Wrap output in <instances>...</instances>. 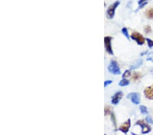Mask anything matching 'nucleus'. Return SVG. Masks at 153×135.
<instances>
[{
	"label": "nucleus",
	"mask_w": 153,
	"mask_h": 135,
	"mask_svg": "<svg viewBox=\"0 0 153 135\" xmlns=\"http://www.w3.org/2000/svg\"><path fill=\"white\" fill-rule=\"evenodd\" d=\"M108 71L115 75H121V70L116 61L112 60L108 67Z\"/></svg>",
	"instance_id": "nucleus-1"
},
{
	"label": "nucleus",
	"mask_w": 153,
	"mask_h": 135,
	"mask_svg": "<svg viewBox=\"0 0 153 135\" xmlns=\"http://www.w3.org/2000/svg\"><path fill=\"white\" fill-rule=\"evenodd\" d=\"M119 4H120V2L117 1L109 6L108 10H107V17L109 19H112V18H114L115 15V10H116L117 7L119 6Z\"/></svg>",
	"instance_id": "nucleus-2"
},
{
	"label": "nucleus",
	"mask_w": 153,
	"mask_h": 135,
	"mask_svg": "<svg viewBox=\"0 0 153 135\" xmlns=\"http://www.w3.org/2000/svg\"><path fill=\"white\" fill-rule=\"evenodd\" d=\"M131 38L132 40L135 41L139 45H144V43H145V38H144L141 33L138 32H133L131 34Z\"/></svg>",
	"instance_id": "nucleus-3"
},
{
	"label": "nucleus",
	"mask_w": 153,
	"mask_h": 135,
	"mask_svg": "<svg viewBox=\"0 0 153 135\" xmlns=\"http://www.w3.org/2000/svg\"><path fill=\"white\" fill-rule=\"evenodd\" d=\"M136 125H139L142 127V134H148L151 131V127L149 125H148L147 124H146L145 122L142 120H139L136 122Z\"/></svg>",
	"instance_id": "nucleus-4"
},
{
	"label": "nucleus",
	"mask_w": 153,
	"mask_h": 135,
	"mask_svg": "<svg viewBox=\"0 0 153 135\" xmlns=\"http://www.w3.org/2000/svg\"><path fill=\"white\" fill-rule=\"evenodd\" d=\"M112 38L110 36H106L104 38V44H105V47H106V51L109 54L113 55L112 48V45H111V41H112Z\"/></svg>",
	"instance_id": "nucleus-5"
},
{
	"label": "nucleus",
	"mask_w": 153,
	"mask_h": 135,
	"mask_svg": "<svg viewBox=\"0 0 153 135\" xmlns=\"http://www.w3.org/2000/svg\"><path fill=\"white\" fill-rule=\"evenodd\" d=\"M127 98L130 99L131 102L135 104H138L140 102V96L137 93H131V94H128Z\"/></svg>",
	"instance_id": "nucleus-6"
},
{
	"label": "nucleus",
	"mask_w": 153,
	"mask_h": 135,
	"mask_svg": "<svg viewBox=\"0 0 153 135\" xmlns=\"http://www.w3.org/2000/svg\"><path fill=\"white\" fill-rule=\"evenodd\" d=\"M123 93L122 92H118L115 94L112 98V103L113 104H117L120 102L121 99L123 98Z\"/></svg>",
	"instance_id": "nucleus-7"
},
{
	"label": "nucleus",
	"mask_w": 153,
	"mask_h": 135,
	"mask_svg": "<svg viewBox=\"0 0 153 135\" xmlns=\"http://www.w3.org/2000/svg\"><path fill=\"white\" fill-rule=\"evenodd\" d=\"M130 126H131V120L129 119L127 121L125 122L122 126H121V127L119 128V130H120L121 131H122L123 133L127 134L128 131H129Z\"/></svg>",
	"instance_id": "nucleus-8"
},
{
	"label": "nucleus",
	"mask_w": 153,
	"mask_h": 135,
	"mask_svg": "<svg viewBox=\"0 0 153 135\" xmlns=\"http://www.w3.org/2000/svg\"><path fill=\"white\" fill-rule=\"evenodd\" d=\"M144 95H145L146 98L153 100V85L146 87L144 90Z\"/></svg>",
	"instance_id": "nucleus-9"
},
{
	"label": "nucleus",
	"mask_w": 153,
	"mask_h": 135,
	"mask_svg": "<svg viewBox=\"0 0 153 135\" xmlns=\"http://www.w3.org/2000/svg\"><path fill=\"white\" fill-rule=\"evenodd\" d=\"M146 16L148 18L152 19V18H153V8H149V9L146 10Z\"/></svg>",
	"instance_id": "nucleus-10"
},
{
	"label": "nucleus",
	"mask_w": 153,
	"mask_h": 135,
	"mask_svg": "<svg viewBox=\"0 0 153 135\" xmlns=\"http://www.w3.org/2000/svg\"><path fill=\"white\" fill-rule=\"evenodd\" d=\"M129 83H130V82H129V80L123 79V80H121V81L120 82H119L118 85H119V86H121V87H125V86L129 85Z\"/></svg>",
	"instance_id": "nucleus-11"
},
{
	"label": "nucleus",
	"mask_w": 153,
	"mask_h": 135,
	"mask_svg": "<svg viewBox=\"0 0 153 135\" xmlns=\"http://www.w3.org/2000/svg\"><path fill=\"white\" fill-rule=\"evenodd\" d=\"M142 64V60H139L136 62L135 64H133L132 66H131V69H136L137 68H139L140 66H141Z\"/></svg>",
	"instance_id": "nucleus-12"
},
{
	"label": "nucleus",
	"mask_w": 153,
	"mask_h": 135,
	"mask_svg": "<svg viewBox=\"0 0 153 135\" xmlns=\"http://www.w3.org/2000/svg\"><path fill=\"white\" fill-rule=\"evenodd\" d=\"M142 75L140 72H134L132 76V79H133V81H137L140 79H141Z\"/></svg>",
	"instance_id": "nucleus-13"
},
{
	"label": "nucleus",
	"mask_w": 153,
	"mask_h": 135,
	"mask_svg": "<svg viewBox=\"0 0 153 135\" xmlns=\"http://www.w3.org/2000/svg\"><path fill=\"white\" fill-rule=\"evenodd\" d=\"M104 112H105V115H111L112 113V109L111 107L107 106L105 107L104 109Z\"/></svg>",
	"instance_id": "nucleus-14"
},
{
	"label": "nucleus",
	"mask_w": 153,
	"mask_h": 135,
	"mask_svg": "<svg viewBox=\"0 0 153 135\" xmlns=\"http://www.w3.org/2000/svg\"><path fill=\"white\" fill-rule=\"evenodd\" d=\"M121 31H122V33H123V35H124L127 39L129 40V32H128L127 29L125 28V27H124V28L122 29V30H121Z\"/></svg>",
	"instance_id": "nucleus-15"
},
{
	"label": "nucleus",
	"mask_w": 153,
	"mask_h": 135,
	"mask_svg": "<svg viewBox=\"0 0 153 135\" xmlns=\"http://www.w3.org/2000/svg\"><path fill=\"white\" fill-rule=\"evenodd\" d=\"M140 111H141L142 113L143 114H147L148 113V110H147V108L145 106H140Z\"/></svg>",
	"instance_id": "nucleus-16"
},
{
	"label": "nucleus",
	"mask_w": 153,
	"mask_h": 135,
	"mask_svg": "<svg viewBox=\"0 0 153 135\" xmlns=\"http://www.w3.org/2000/svg\"><path fill=\"white\" fill-rule=\"evenodd\" d=\"M131 75V71H130V70H126L124 72V74H123V79H125V78L129 77Z\"/></svg>",
	"instance_id": "nucleus-17"
},
{
	"label": "nucleus",
	"mask_w": 153,
	"mask_h": 135,
	"mask_svg": "<svg viewBox=\"0 0 153 135\" xmlns=\"http://www.w3.org/2000/svg\"><path fill=\"white\" fill-rule=\"evenodd\" d=\"M147 60L148 61H151L152 62H153V52H150L148 54Z\"/></svg>",
	"instance_id": "nucleus-18"
},
{
	"label": "nucleus",
	"mask_w": 153,
	"mask_h": 135,
	"mask_svg": "<svg viewBox=\"0 0 153 135\" xmlns=\"http://www.w3.org/2000/svg\"><path fill=\"white\" fill-rule=\"evenodd\" d=\"M146 41H147L148 43V46H149L150 48H152L153 46V41H152V40H150L149 38H146Z\"/></svg>",
	"instance_id": "nucleus-19"
},
{
	"label": "nucleus",
	"mask_w": 153,
	"mask_h": 135,
	"mask_svg": "<svg viewBox=\"0 0 153 135\" xmlns=\"http://www.w3.org/2000/svg\"><path fill=\"white\" fill-rule=\"evenodd\" d=\"M146 121L148 122V124H153V119L150 116H147L146 118Z\"/></svg>",
	"instance_id": "nucleus-20"
},
{
	"label": "nucleus",
	"mask_w": 153,
	"mask_h": 135,
	"mask_svg": "<svg viewBox=\"0 0 153 135\" xmlns=\"http://www.w3.org/2000/svg\"><path fill=\"white\" fill-rule=\"evenodd\" d=\"M144 31H145V32L147 33H150L152 31L151 27H150V26H149V25H147V26H146L145 28H144Z\"/></svg>",
	"instance_id": "nucleus-21"
},
{
	"label": "nucleus",
	"mask_w": 153,
	"mask_h": 135,
	"mask_svg": "<svg viewBox=\"0 0 153 135\" xmlns=\"http://www.w3.org/2000/svg\"><path fill=\"white\" fill-rule=\"evenodd\" d=\"M111 117H112V122H113V123H114V125L115 127L116 128V118H115L114 117V115L113 113L111 114Z\"/></svg>",
	"instance_id": "nucleus-22"
},
{
	"label": "nucleus",
	"mask_w": 153,
	"mask_h": 135,
	"mask_svg": "<svg viewBox=\"0 0 153 135\" xmlns=\"http://www.w3.org/2000/svg\"><path fill=\"white\" fill-rule=\"evenodd\" d=\"M146 4H147V1H146V2H144L143 4H140V7L137 8V10H140V9H141V8H143V7H144V6H145L146 5Z\"/></svg>",
	"instance_id": "nucleus-23"
},
{
	"label": "nucleus",
	"mask_w": 153,
	"mask_h": 135,
	"mask_svg": "<svg viewBox=\"0 0 153 135\" xmlns=\"http://www.w3.org/2000/svg\"><path fill=\"white\" fill-rule=\"evenodd\" d=\"M112 83V81H106L104 83V87H107V86L110 85V84H111Z\"/></svg>",
	"instance_id": "nucleus-24"
},
{
	"label": "nucleus",
	"mask_w": 153,
	"mask_h": 135,
	"mask_svg": "<svg viewBox=\"0 0 153 135\" xmlns=\"http://www.w3.org/2000/svg\"><path fill=\"white\" fill-rule=\"evenodd\" d=\"M148 0H140L139 1H138V4H139V5H140V4H143L144 2H146V1H147Z\"/></svg>",
	"instance_id": "nucleus-25"
}]
</instances>
